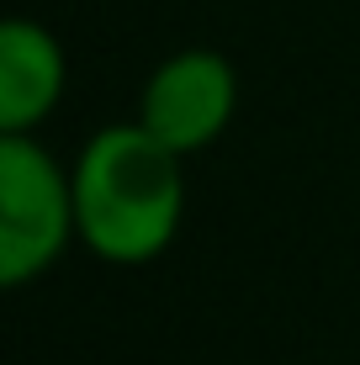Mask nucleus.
<instances>
[{
	"label": "nucleus",
	"mask_w": 360,
	"mask_h": 365,
	"mask_svg": "<svg viewBox=\"0 0 360 365\" xmlns=\"http://www.w3.org/2000/svg\"><path fill=\"white\" fill-rule=\"evenodd\" d=\"M74 222L80 244L106 265H154L180 233L185 175L180 154L143 122H111L74 154Z\"/></svg>",
	"instance_id": "f257e3e1"
},
{
	"label": "nucleus",
	"mask_w": 360,
	"mask_h": 365,
	"mask_svg": "<svg viewBox=\"0 0 360 365\" xmlns=\"http://www.w3.org/2000/svg\"><path fill=\"white\" fill-rule=\"evenodd\" d=\"M80 238L74 175L37 143V133H0V281H37Z\"/></svg>",
	"instance_id": "f03ea898"
},
{
	"label": "nucleus",
	"mask_w": 360,
	"mask_h": 365,
	"mask_svg": "<svg viewBox=\"0 0 360 365\" xmlns=\"http://www.w3.org/2000/svg\"><path fill=\"white\" fill-rule=\"evenodd\" d=\"M239 111V74L217 48H180L143 80L138 122L175 154H202L228 133Z\"/></svg>",
	"instance_id": "7ed1b4c3"
},
{
	"label": "nucleus",
	"mask_w": 360,
	"mask_h": 365,
	"mask_svg": "<svg viewBox=\"0 0 360 365\" xmlns=\"http://www.w3.org/2000/svg\"><path fill=\"white\" fill-rule=\"evenodd\" d=\"M69 85L64 43L32 16L0 27V133H37Z\"/></svg>",
	"instance_id": "20e7f679"
}]
</instances>
